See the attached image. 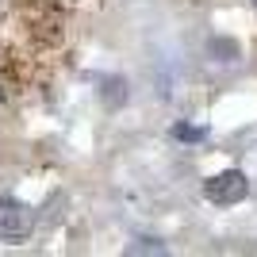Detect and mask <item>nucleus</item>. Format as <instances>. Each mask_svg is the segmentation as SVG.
Listing matches in <instances>:
<instances>
[{
	"instance_id": "nucleus-1",
	"label": "nucleus",
	"mask_w": 257,
	"mask_h": 257,
	"mask_svg": "<svg viewBox=\"0 0 257 257\" xmlns=\"http://www.w3.org/2000/svg\"><path fill=\"white\" fill-rule=\"evenodd\" d=\"M246 192H249V181H246V173H238V169L215 173V177H207V184H204V196L211 204H223V207L246 200Z\"/></svg>"
},
{
	"instance_id": "nucleus-2",
	"label": "nucleus",
	"mask_w": 257,
	"mask_h": 257,
	"mask_svg": "<svg viewBox=\"0 0 257 257\" xmlns=\"http://www.w3.org/2000/svg\"><path fill=\"white\" fill-rule=\"evenodd\" d=\"M35 226V211L20 200H0V238H8V242H20V238L31 234Z\"/></svg>"
},
{
	"instance_id": "nucleus-3",
	"label": "nucleus",
	"mask_w": 257,
	"mask_h": 257,
	"mask_svg": "<svg viewBox=\"0 0 257 257\" xmlns=\"http://www.w3.org/2000/svg\"><path fill=\"white\" fill-rule=\"evenodd\" d=\"M131 253H165V246L154 242V238H142L139 246H131Z\"/></svg>"
},
{
	"instance_id": "nucleus-4",
	"label": "nucleus",
	"mask_w": 257,
	"mask_h": 257,
	"mask_svg": "<svg viewBox=\"0 0 257 257\" xmlns=\"http://www.w3.org/2000/svg\"><path fill=\"white\" fill-rule=\"evenodd\" d=\"M177 139H204V131H200V127H177Z\"/></svg>"
}]
</instances>
